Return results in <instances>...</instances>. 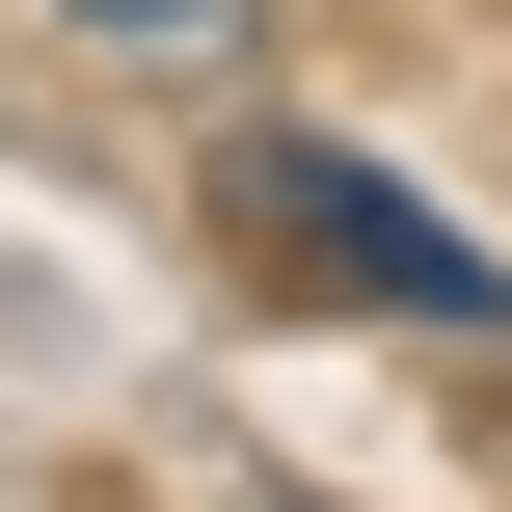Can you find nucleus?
I'll return each mask as SVG.
<instances>
[{"instance_id":"nucleus-2","label":"nucleus","mask_w":512,"mask_h":512,"mask_svg":"<svg viewBox=\"0 0 512 512\" xmlns=\"http://www.w3.org/2000/svg\"><path fill=\"white\" fill-rule=\"evenodd\" d=\"M81 27H216V0H81Z\"/></svg>"},{"instance_id":"nucleus-1","label":"nucleus","mask_w":512,"mask_h":512,"mask_svg":"<svg viewBox=\"0 0 512 512\" xmlns=\"http://www.w3.org/2000/svg\"><path fill=\"white\" fill-rule=\"evenodd\" d=\"M243 216H270V243H324V270H378L405 324H486V270H459V243H432L405 189H351V162H297V135H243Z\"/></svg>"}]
</instances>
